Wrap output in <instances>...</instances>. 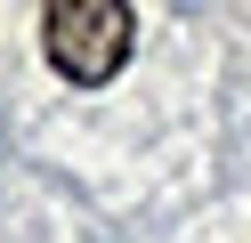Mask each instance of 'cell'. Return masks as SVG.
I'll use <instances>...</instances> for the list:
<instances>
[{
    "instance_id": "cell-1",
    "label": "cell",
    "mask_w": 251,
    "mask_h": 243,
    "mask_svg": "<svg viewBox=\"0 0 251 243\" xmlns=\"http://www.w3.org/2000/svg\"><path fill=\"white\" fill-rule=\"evenodd\" d=\"M130 41H138V16L122 8V0H57V8L41 16L49 65H57L65 81H81V89L114 81L122 65H130Z\"/></svg>"
}]
</instances>
